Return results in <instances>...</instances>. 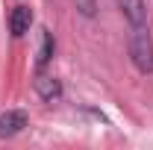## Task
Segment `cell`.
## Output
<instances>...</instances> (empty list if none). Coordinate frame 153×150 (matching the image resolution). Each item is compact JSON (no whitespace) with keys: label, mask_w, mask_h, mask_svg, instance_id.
Segmentation results:
<instances>
[{"label":"cell","mask_w":153,"mask_h":150,"mask_svg":"<svg viewBox=\"0 0 153 150\" xmlns=\"http://www.w3.org/2000/svg\"><path fill=\"white\" fill-rule=\"evenodd\" d=\"M130 59H133L135 71L138 74H150L153 71V38L144 24H130Z\"/></svg>","instance_id":"1"},{"label":"cell","mask_w":153,"mask_h":150,"mask_svg":"<svg viewBox=\"0 0 153 150\" xmlns=\"http://www.w3.org/2000/svg\"><path fill=\"white\" fill-rule=\"evenodd\" d=\"M27 124H30V121H27V112H21V109H9V112H3V115H0V138H12V135H18Z\"/></svg>","instance_id":"2"},{"label":"cell","mask_w":153,"mask_h":150,"mask_svg":"<svg viewBox=\"0 0 153 150\" xmlns=\"http://www.w3.org/2000/svg\"><path fill=\"white\" fill-rule=\"evenodd\" d=\"M36 94L44 103H59V100H62V82H59L56 76H50V74H38Z\"/></svg>","instance_id":"3"},{"label":"cell","mask_w":153,"mask_h":150,"mask_svg":"<svg viewBox=\"0 0 153 150\" xmlns=\"http://www.w3.org/2000/svg\"><path fill=\"white\" fill-rule=\"evenodd\" d=\"M30 27H33V9H30V6H15L12 15H9V30H12V36L15 38L27 36Z\"/></svg>","instance_id":"4"},{"label":"cell","mask_w":153,"mask_h":150,"mask_svg":"<svg viewBox=\"0 0 153 150\" xmlns=\"http://www.w3.org/2000/svg\"><path fill=\"white\" fill-rule=\"evenodd\" d=\"M118 9H121V15L127 18V24H144V21H147L144 0H118Z\"/></svg>","instance_id":"5"},{"label":"cell","mask_w":153,"mask_h":150,"mask_svg":"<svg viewBox=\"0 0 153 150\" xmlns=\"http://www.w3.org/2000/svg\"><path fill=\"white\" fill-rule=\"evenodd\" d=\"M53 50H56V44H53V36L44 30V33H41V47H38V56H36V68H44V65L53 59Z\"/></svg>","instance_id":"6"},{"label":"cell","mask_w":153,"mask_h":150,"mask_svg":"<svg viewBox=\"0 0 153 150\" xmlns=\"http://www.w3.org/2000/svg\"><path fill=\"white\" fill-rule=\"evenodd\" d=\"M76 3H79V12H82L85 18L94 15V0H76Z\"/></svg>","instance_id":"7"}]
</instances>
